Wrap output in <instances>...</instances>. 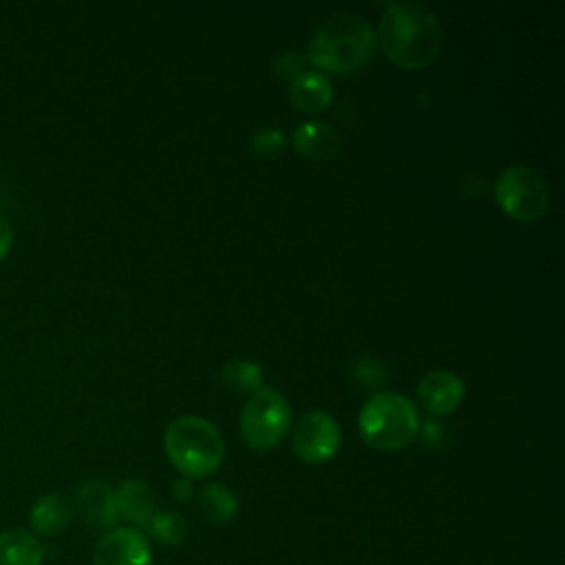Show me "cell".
<instances>
[{"label": "cell", "mask_w": 565, "mask_h": 565, "mask_svg": "<svg viewBox=\"0 0 565 565\" xmlns=\"http://www.w3.org/2000/svg\"><path fill=\"white\" fill-rule=\"evenodd\" d=\"M375 40L395 66L417 71L435 62L444 44V31L428 7L388 2L384 4Z\"/></svg>", "instance_id": "6da1fadb"}, {"label": "cell", "mask_w": 565, "mask_h": 565, "mask_svg": "<svg viewBox=\"0 0 565 565\" xmlns=\"http://www.w3.org/2000/svg\"><path fill=\"white\" fill-rule=\"evenodd\" d=\"M375 31L371 22L358 13H338L324 20L307 51V62L316 71L347 75L364 68L375 55Z\"/></svg>", "instance_id": "7a4b0ae2"}, {"label": "cell", "mask_w": 565, "mask_h": 565, "mask_svg": "<svg viewBox=\"0 0 565 565\" xmlns=\"http://www.w3.org/2000/svg\"><path fill=\"white\" fill-rule=\"evenodd\" d=\"M163 446L172 466L188 479H203L218 470L225 444L218 428L199 415L172 419L163 435Z\"/></svg>", "instance_id": "3957f363"}, {"label": "cell", "mask_w": 565, "mask_h": 565, "mask_svg": "<svg viewBox=\"0 0 565 565\" xmlns=\"http://www.w3.org/2000/svg\"><path fill=\"white\" fill-rule=\"evenodd\" d=\"M358 428L371 448L393 452L415 439L419 430V415L413 399L406 395L382 391L364 402Z\"/></svg>", "instance_id": "277c9868"}, {"label": "cell", "mask_w": 565, "mask_h": 565, "mask_svg": "<svg viewBox=\"0 0 565 565\" xmlns=\"http://www.w3.org/2000/svg\"><path fill=\"white\" fill-rule=\"evenodd\" d=\"M291 424L287 399L269 386H260L249 395L241 411V435L254 450H269L282 441Z\"/></svg>", "instance_id": "5b68a950"}, {"label": "cell", "mask_w": 565, "mask_h": 565, "mask_svg": "<svg viewBox=\"0 0 565 565\" xmlns=\"http://www.w3.org/2000/svg\"><path fill=\"white\" fill-rule=\"evenodd\" d=\"M499 207L514 221L530 223L547 212L550 194L543 177L527 166H510L494 181Z\"/></svg>", "instance_id": "8992f818"}, {"label": "cell", "mask_w": 565, "mask_h": 565, "mask_svg": "<svg viewBox=\"0 0 565 565\" xmlns=\"http://www.w3.org/2000/svg\"><path fill=\"white\" fill-rule=\"evenodd\" d=\"M340 426L322 411L305 413L291 433V446L298 459L305 463H324L340 450Z\"/></svg>", "instance_id": "52a82bcc"}, {"label": "cell", "mask_w": 565, "mask_h": 565, "mask_svg": "<svg viewBox=\"0 0 565 565\" xmlns=\"http://www.w3.org/2000/svg\"><path fill=\"white\" fill-rule=\"evenodd\" d=\"M152 552L148 539L135 527H115L106 532L93 552V565H150Z\"/></svg>", "instance_id": "ba28073f"}, {"label": "cell", "mask_w": 565, "mask_h": 565, "mask_svg": "<svg viewBox=\"0 0 565 565\" xmlns=\"http://www.w3.org/2000/svg\"><path fill=\"white\" fill-rule=\"evenodd\" d=\"M463 380L448 369L428 371L417 382V402L430 415L452 413L463 402Z\"/></svg>", "instance_id": "9c48e42d"}, {"label": "cell", "mask_w": 565, "mask_h": 565, "mask_svg": "<svg viewBox=\"0 0 565 565\" xmlns=\"http://www.w3.org/2000/svg\"><path fill=\"white\" fill-rule=\"evenodd\" d=\"M294 150L309 161H329L340 152V132L320 119H307L294 128Z\"/></svg>", "instance_id": "30bf717a"}, {"label": "cell", "mask_w": 565, "mask_h": 565, "mask_svg": "<svg viewBox=\"0 0 565 565\" xmlns=\"http://www.w3.org/2000/svg\"><path fill=\"white\" fill-rule=\"evenodd\" d=\"M77 505L84 521L95 530L113 527L119 521L115 490L102 481H88L77 490Z\"/></svg>", "instance_id": "8fae6325"}, {"label": "cell", "mask_w": 565, "mask_h": 565, "mask_svg": "<svg viewBox=\"0 0 565 565\" xmlns=\"http://www.w3.org/2000/svg\"><path fill=\"white\" fill-rule=\"evenodd\" d=\"M331 97V82L316 68L302 71L296 79L289 82V104L300 113H320L329 106Z\"/></svg>", "instance_id": "7c38bea8"}, {"label": "cell", "mask_w": 565, "mask_h": 565, "mask_svg": "<svg viewBox=\"0 0 565 565\" xmlns=\"http://www.w3.org/2000/svg\"><path fill=\"white\" fill-rule=\"evenodd\" d=\"M31 527L40 536L60 534L73 519V503L62 492L42 494L31 508Z\"/></svg>", "instance_id": "4fadbf2b"}, {"label": "cell", "mask_w": 565, "mask_h": 565, "mask_svg": "<svg viewBox=\"0 0 565 565\" xmlns=\"http://www.w3.org/2000/svg\"><path fill=\"white\" fill-rule=\"evenodd\" d=\"M115 503L119 516L128 519L135 525H146L154 510V494L150 486L141 479H126L115 490Z\"/></svg>", "instance_id": "5bb4252c"}, {"label": "cell", "mask_w": 565, "mask_h": 565, "mask_svg": "<svg viewBox=\"0 0 565 565\" xmlns=\"http://www.w3.org/2000/svg\"><path fill=\"white\" fill-rule=\"evenodd\" d=\"M42 545L26 530L0 532V565H42Z\"/></svg>", "instance_id": "9a60e30c"}, {"label": "cell", "mask_w": 565, "mask_h": 565, "mask_svg": "<svg viewBox=\"0 0 565 565\" xmlns=\"http://www.w3.org/2000/svg\"><path fill=\"white\" fill-rule=\"evenodd\" d=\"M196 501H199V510L201 514L214 523V525H227L234 521L236 512H238V501L234 497V492L223 486V483H205L199 494H196Z\"/></svg>", "instance_id": "2e32d148"}, {"label": "cell", "mask_w": 565, "mask_h": 565, "mask_svg": "<svg viewBox=\"0 0 565 565\" xmlns=\"http://www.w3.org/2000/svg\"><path fill=\"white\" fill-rule=\"evenodd\" d=\"M152 539H157L163 545H181L188 536V521L172 510H161L150 516V521L143 525Z\"/></svg>", "instance_id": "e0dca14e"}, {"label": "cell", "mask_w": 565, "mask_h": 565, "mask_svg": "<svg viewBox=\"0 0 565 565\" xmlns=\"http://www.w3.org/2000/svg\"><path fill=\"white\" fill-rule=\"evenodd\" d=\"M221 380L236 393H254L263 386V371L256 362L232 360L221 369Z\"/></svg>", "instance_id": "ac0fdd59"}, {"label": "cell", "mask_w": 565, "mask_h": 565, "mask_svg": "<svg viewBox=\"0 0 565 565\" xmlns=\"http://www.w3.org/2000/svg\"><path fill=\"white\" fill-rule=\"evenodd\" d=\"M285 146H287L285 132L274 126L258 128L249 139V150L258 159H276L285 150Z\"/></svg>", "instance_id": "d6986e66"}, {"label": "cell", "mask_w": 565, "mask_h": 565, "mask_svg": "<svg viewBox=\"0 0 565 565\" xmlns=\"http://www.w3.org/2000/svg\"><path fill=\"white\" fill-rule=\"evenodd\" d=\"M305 66H307V57H302V55L296 53V51H282V53L276 55L271 68H274V75H276L280 82H291V79H296L302 71H307Z\"/></svg>", "instance_id": "ffe728a7"}, {"label": "cell", "mask_w": 565, "mask_h": 565, "mask_svg": "<svg viewBox=\"0 0 565 565\" xmlns=\"http://www.w3.org/2000/svg\"><path fill=\"white\" fill-rule=\"evenodd\" d=\"M355 375L360 377V382L362 384H371V386H380L384 380H386V373H384V369H382V364L380 362H375V360H369V358H364V360H360L358 364H355Z\"/></svg>", "instance_id": "44dd1931"}, {"label": "cell", "mask_w": 565, "mask_h": 565, "mask_svg": "<svg viewBox=\"0 0 565 565\" xmlns=\"http://www.w3.org/2000/svg\"><path fill=\"white\" fill-rule=\"evenodd\" d=\"M11 245H13V232H11L9 223L4 218H0V260L9 254Z\"/></svg>", "instance_id": "7402d4cb"}, {"label": "cell", "mask_w": 565, "mask_h": 565, "mask_svg": "<svg viewBox=\"0 0 565 565\" xmlns=\"http://www.w3.org/2000/svg\"><path fill=\"white\" fill-rule=\"evenodd\" d=\"M172 497H174L177 501H190V497H192V483H190V479H179V481H174V483H172Z\"/></svg>", "instance_id": "603a6c76"}]
</instances>
